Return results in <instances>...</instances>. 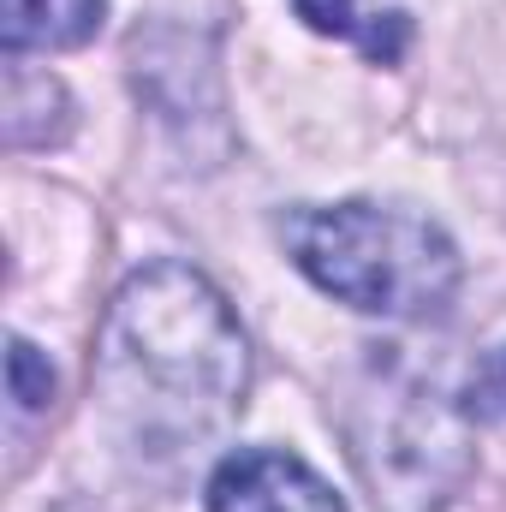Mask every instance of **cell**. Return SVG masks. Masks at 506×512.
Returning a JSON list of instances; mask_svg holds the SVG:
<instances>
[{"instance_id": "cell-1", "label": "cell", "mask_w": 506, "mask_h": 512, "mask_svg": "<svg viewBox=\"0 0 506 512\" xmlns=\"http://www.w3.org/2000/svg\"><path fill=\"white\" fill-rule=\"evenodd\" d=\"M96 387L131 447L191 453L245 405L251 346L227 298L197 268L149 262L108 304Z\"/></svg>"}, {"instance_id": "cell-2", "label": "cell", "mask_w": 506, "mask_h": 512, "mask_svg": "<svg viewBox=\"0 0 506 512\" xmlns=\"http://www.w3.org/2000/svg\"><path fill=\"white\" fill-rule=\"evenodd\" d=\"M286 256L328 298L387 316V322H435L459 298V245L411 209L393 203H304L280 221Z\"/></svg>"}, {"instance_id": "cell-3", "label": "cell", "mask_w": 506, "mask_h": 512, "mask_svg": "<svg viewBox=\"0 0 506 512\" xmlns=\"http://www.w3.org/2000/svg\"><path fill=\"white\" fill-rule=\"evenodd\" d=\"M209 512H346L340 495L280 447H245L209 477Z\"/></svg>"}, {"instance_id": "cell-4", "label": "cell", "mask_w": 506, "mask_h": 512, "mask_svg": "<svg viewBox=\"0 0 506 512\" xmlns=\"http://www.w3.org/2000/svg\"><path fill=\"white\" fill-rule=\"evenodd\" d=\"M108 18V0H0L6 54H60L84 48Z\"/></svg>"}, {"instance_id": "cell-5", "label": "cell", "mask_w": 506, "mask_h": 512, "mask_svg": "<svg viewBox=\"0 0 506 512\" xmlns=\"http://www.w3.org/2000/svg\"><path fill=\"white\" fill-rule=\"evenodd\" d=\"M298 18L316 30V36H334V42H352L364 48L376 66H393L411 42V18L399 6H370V0H292Z\"/></svg>"}, {"instance_id": "cell-6", "label": "cell", "mask_w": 506, "mask_h": 512, "mask_svg": "<svg viewBox=\"0 0 506 512\" xmlns=\"http://www.w3.org/2000/svg\"><path fill=\"white\" fill-rule=\"evenodd\" d=\"M6 376H12V399H18V411H48L54 405V370H48V358L30 346V340H12V352H6Z\"/></svg>"}, {"instance_id": "cell-7", "label": "cell", "mask_w": 506, "mask_h": 512, "mask_svg": "<svg viewBox=\"0 0 506 512\" xmlns=\"http://www.w3.org/2000/svg\"><path fill=\"white\" fill-rule=\"evenodd\" d=\"M465 411L483 417V423H506V346L489 352V358L471 370V382H465Z\"/></svg>"}]
</instances>
